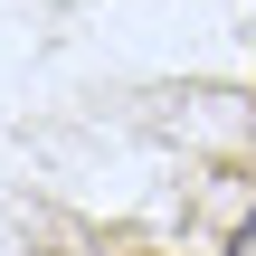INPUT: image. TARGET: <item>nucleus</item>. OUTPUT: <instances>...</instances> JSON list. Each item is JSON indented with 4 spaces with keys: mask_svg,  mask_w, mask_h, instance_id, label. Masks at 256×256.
<instances>
[{
    "mask_svg": "<svg viewBox=\"0 0 256 256\" xmlns=\"http://www.w3.org/2000/svg\"><path fill=\"white\" fill-rule=\"evenodd\" d=\"M228 256H256V209L238 218V238H228Z\"/></svg>",
    "mask_w": 256,
    "mask_h": 256,
    "instance_id": "f257e3e1",
    "label": "nucleus"
}]
</instances>
